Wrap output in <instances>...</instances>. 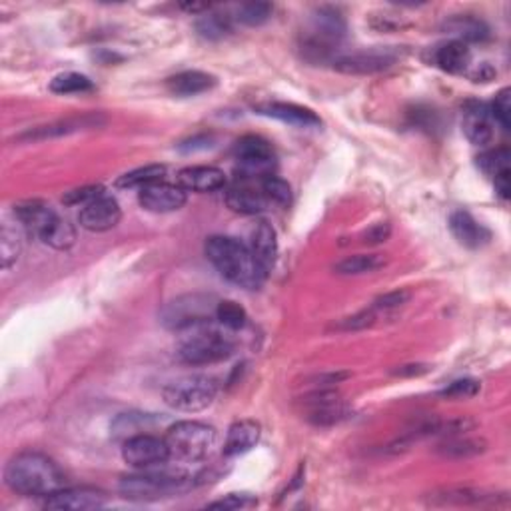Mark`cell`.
I'll return each mask as SVG.
<instances>
[{
  "instance_id": "obj_21",
  "label": "cell",
  "mask_w": 511,
  "mask_h": 511,
  "mask_svg": "<svg viewBox=\"0 0 511 511\" xmlns=\"http://www.w3.org/2000/svg\"><path fill=\"white\" fill-rule=\"evenodd\" d=\"M509 160L511 155L507 148L487 150L482 156H477V166L482 168L489 178H494L496 192L504 200L509 198Z\"/></svg>"
},
{
  "instance_id": "obj_26",
  "label": "cell",
  "mask_w": 511,
  "mask_h": 511,
  "mask_svg": "<svg viewBox=\"0 0 511 511\" xmlns=\"http://www.w3.org/2000/svg\"><path fill=\"white\" fill-rule=\"evenodd\" d=\"M446 33L452 35L454 40L459 43H484L489 38V26L482 18H476L472 15H459L449 18L444 25Z\"/></svg>"
},
{
  "instance_id": "obj_35",
  "label": "cell",
  "mask_w": 511,
  "mask_h": 511,
  "mask_svg": "<svg viewBox=\"0 0 511 511\" xmlns=\"http://www.w3.org/2000/svg\"><path fill=\"white\" fill-rule=\"evenodd\" d=\"M92 88H95L92 80L78 73L58 75L53 83H50V90L56 92V95H78V92H90Z\"/></svg>"
},
{
  "instance_id": "obj_1",
  "label": "cell",
  "mask_w": 511,
  "mask_h": 511,
  "mask_svg": "<svg viewBox=\"0 0 511 511\" xmlns=\"http://www.w3.org/2000/svg\"><path fill=\"white\" fill-rule=\"evenodd\" d=\"M5 482L15 494L48 497L66 487V476L55 459L38 452H23L10 459Z\"/></svg>"
},
{
  "instance_id": "obj_4",
  "label": "cell",
  "mask_w": 511,
  "mask_h": 511,
  "mask_svg": "<svg viewBox=\"0 0 511 511\" xmlns=\"http://www.w3.org/2000/svg\"><path fill=\"white\" fill-rule=\"evenodd\" d=\"M236 352V340L220 330H212L210 324L192 330L178 347V360L188 366H210L228 360Z\"/></svg>"
},
{
  "instance_id": "obj_7",
  "label": "cell",
  "mask_w": 511,
  "mask_h": 511,
  "mask_svg": "<svg viewBox=\"0 0 511 511\" xmlns=\"http://www.w3.org/2000/svg\"><path fill=\"white\" fill-rule=\"evenodd\" d=\"M218 302L206 294H186L166 304L162 324L170 330H196L208 326L216 316Z\"/></svg>"
},
{
  "instance_id": "obj_44",
  "label": "cell",
  "mask_w": 511,
  "mask_h": 511,
  "mask_svg": "<svg viewBox=\"0 0 511 511\" xmlns=\"http://www.w3.org/2000/svg\"><path fill=\"white\" fill-rule=\"evenodd\" d=\"M390 224H376V226H372L370 230H367L364 234V242L367 244H380V242H386L387 238H390Z\"/></svg>"
},
{
  "instance_id": "obj_31",
  "label": "cell",
  "mask_w": 511,
  "mask_h": 511,
  "mask_svg": "<svg viewBox=\"0 0 511 511\" xmlns=\"http://www.w3.org/2000/svg\"><path fill=\"white\" fill-rule=\"evenodd\" d=\"M23 252V240H20V232L13 222L3 224V232H0V258H3V268L8 270L13 268L16 260L20 258Z\"/></svg>"
},
{
  "instance_id": "obj_24",
  "label": "cell",
  "mask_w": 511,
  "mask_h": 511,
  "mask_svg": "<svg viewBox=\"0 0 511 511\" xmlns=\"http://www.w3.org/2000/svg\"><path fill=\"white\" fill-rule=\"evenodd\" d=\"M449 228H452L454 236L464 244L467 248H482L484 244L489 242L492 234L487 232L486 226H482L472 214H467L464 210H457L449 218Z\"/></svg>"
},
{
  "instance_id": "obj_19",
  "label": "cell",
  "mask_w": 511,
  "mask_h": 511,
  "mask_svg": "<svg viewBox=\"0 0 511 511\" xmlns=\"http://www.w3.org/2000/svg\"><path fill=\"white\" fill-rule=\"evenodd\" d=\"M258 112L264 116L276 118L298 128H316L322 125V120L316 112H312L310 108L292 105V102H268V105L258 106Z\"/></svg>"
},
{
  "instance_id": "obj_18",
  "label": "cell",
  "mask_w": 511,
  "mask_h": 511,
  "mask_svg": "<svg viewBox=\"0 0 511 511\" xmlns=\"http://www.w3.org/2000/svg\"><path fill=\"white\" fill-rule=\"evenodd\" d=\"M176 184L186 192H216L226 186V174L214 166H190L178 172Z\"/></svg>"
},
{
  "instance_id": "obj_8",
  "label": "cell",
  "mask_w": 511,
  "mask_h": 511,
  "mask_svg": "<svg viewBox=\"0 0 511 511\" xmlns=\"http://www.w3.org/2000/svg\"><path fill=\"white\" fill-rule=\"evenodd\" d=\"M234 156L238 160L236 172L242 182H262L266 176H272L276 168L274 148L262 136H244L234 145Z\"/></svg>"
},
{
  "instance_id": "obj_40",
  "label": "cell",
  "mask_w": 511,
  "mask_h": 511,
  "mask_svg": "<svg viewBox=\"0 0 511 511\" xmlns=\"http://www.w3.org/2000/svg\"><path fill=\"white\" fill-rule=\"evenodd\" d=\"M477 392H479V382L466 377V380H457L454 384H449L439 396L454 397V400H467V397H474Z\"/></svg>"
},
{
  "instance_id": "obj_15",
  "label": "cell",
  "mask_w": 511,
  "mask_h": 511,
  "mask_svg": "<svg viewBox=\"0 0 511 511\" xmlns=\"http://www.w3.org/2000/svg\"><path fill=\"white\" fill-rule=\"evenodd\" d=\"M105 506H106V496L90 487H65L45 499L46 509H60V511L63 509L85 511V509H98Z\"/></svg>"
},
{
  "instance_id": "obj_17",
  "label": "cell",
  "mask_w": 511,
  "mask_h": 511,
  "mask_svg": "<svg viewBox=\"0 0 511 511\" xmlns=\"http://www.w3.org/2000/svg\"><path fill=\"white\" fill-rule=\"evenodd\" d=\"M248 248L266 272H270L274 268L276 260H278V236H276V230L272 228V224H268L266 220L254 224V228L250 232Z\"/></svg>"
},
{
  "instance_id": "obj_14",
  "label": "cell",
  "mask_w": 511,
  "mask_h": 511,
  "mask_svg": "<svg viewBox=\"0 0 511 511\" xmlns=\"http://www.w3.org/2000/svg\"><path fill=\"white\" fill-rule=\"evenodd\" d=\"M120 218H122L120 204L116 202V198L108 196V194L88 204V206H85L78 214L80 226L88 232H108L118 226Z\"/></svg>"
},
{
  "instance_id": "obj_46",
  "label": "cell",
  "mask_w": 511,
  "mask_h": 511,
  "mask_svg": "<svg viewBox=\"0 0 511 511\" xmlns=\"http://www.w3.org/2000/svg\"><path fill=\"white\" fill-rule=\"evenodd\" d=\"M180 8H182V10H186V13H192V15L206 13V10H210L208 5H194V3H182Z\"/></svg>"
},
{
  "instance_id": "obj_9",
  "label": "cell",
  "mask_w": 511,
  "mask_h": 511,
  "mask_svg": "<svg viewBox=\"0 0 511 511\" xmlns=\"http://www.w3.org/2000/svg\"><path fill=\"white\" fill-rule=\"evenodd\" d=\"M397 50L394 48H370L357 50L332 58V66L344 75H376L390 68L397 60Z\"/></svg>"
},
{
  "instance_id": "obj_30",
  "label": "cell",
  "mask_w": 511,
  "mask_h": 511,
  "mask_svg": "<svg viewBox=\"0 0 511 511\" xmlns=\"http://www.w3.org/2000/svg\"><path fill=\"white\" fill-rule=\"evenodd\" d=\"M166 176V166L165 165H148V166H142L132 170L125 176H120L116 180V186L118 188H146L150 184H156L162 182V178Z\"/></svg>"
},
{
  "instance_id": "obj_12",
  "label": "cell",
  "mask_w": 511,
  "mask_h": 511,
  "mask_svg": "<svg viewBox=\"0 0 511 511\" xmlns=\"http://www.w3.org/2000/svg\"><path fill=\"white\" fill-rule=\"evenodd\" d=\"M304 404L308 406V420L314 426H334L347 417V410L338 392L328 390V387L312 392Z\"/></svg>"
},
{
  "instance_id": "obj_2",
  "label": "cell",
  "mask_w": 511,
  "mask_h": 511,
  "mask_svg": "<svg viewBox=\"0 0 511 511\" xmlns=\"http://www.w3.org/2000/svg\"><path fill=\"white\" fill-rule=\"evenodd\" d=\"M206 258L222 278L240 286L244 290H258L266 280V272L246 244L228 236H212L206 240Z\"/></svg>"
},
{
  "instance_id": "obj_5",
  "label": "cell",
  "mask_w": 511,
  "mask_h": 511,
  "mask_svg": "<svg viewBox=\"0 0 511 511\" xmlns=\"http://www.w3.org/2000/svg\"><path fill=\"white\" fill-rule=\"evenodd\" d=\"M190 477L172 476V474H156L140 469V474H132L120 479V494L132 502H156L186 492L190 487Z\"/></svg>"
},
{
  "instance_id": "obj_23",
  "label": "cell",
  "mask_w": 511,
  "mask_h": 511,
  "mask_svg": "<svg viewBox=\"0 0 511 511\" xmlns=\"http://www.w3.org/2000/svg\"><path fill=\"white\" fill-rule=\"evenodd\" d=\"M434 65L447 75H464L472 65V50L459 40H447L434 50Z\"/></svg>"
},
{
  "instance_id": "obj_27",
  "label": "cell",
  "mask_w": 511,
  "mask_h": 511,
  "mask_svg": "<svg viewBox=\"0 0 511 511\" xmlns=\"http://www.w3.org/2000/svg\"><path fill=\"white\" fill-rule=\"evenodd\" d=\"M497 494H486L479 489H469V487H449L444 492H437L432 496V502L442 504V506H486V504H497L499 502Z\"/></svg>"
},
{
  "instance_id": "obj_11",
  "label": "cell",
  "mask_w": 511,
  "mask_h": 511,
  "mask_svg": "<svg viewBox=\"0 0 511 511\" xmlns=\"http://www.w3.org/2000/svg\"><path fill=\"white\" fill-rule=\"evenodd\" d=\"M15 216H16V222L23 226V230L28 234L30 238H36L43 242L50 234V230H53L60 220L55 208L40 200H28V202L18 204V206L15 208Z\"/></svg>"
},
{
  "instance_id": "obj_29",
  "label": "cell",
  "mask_w": 511,
  "mask_h": 511,
  "mask_svg": "<svg viewBox=\"0 0 511 511\" xmlns=\"http://www.w3.org/2000/svg\"><path fill=\"white\" fill-rule=\"evenodd\" d=\"M386 266V258L380 254H356L347 256L334 266V272L340 276H360V274H372Z\"/></svg>"
},
{
  "instance_id": "obj_3",
  "label": "cell",
  "mask_w": 511,
  "mask_h": 511,
  "mask_svg": "<svg viewBox=\"0 0 511 511\" xmlns=\"http://www.w3.org/2000/svg\"><path fill=\"white\" fill-rule=\"evenodd\" d=\"M165 442L170 457L178 459V462L196 464L212 456L214 447L218 444V434L208 424L178 422L168 429Z\"/></svg>"
},
{
  "instance_id": "obj_16",
  "label": "cell",
  "mask_w": 511,
  "mask_h": 511,
  "mask_svg": "<svg viewBox=\"0 0 511 511\" xmlns=\"http://www.w3.org/2000/svg\"><path fill=\"white\" fill-rule=\"evenodd\" d=\"M462 128L467 140L476 146H486L494 140V118L484 102L472 100L464 106Z\"/></svg>"
},
{
  "instance_id": "obj_10",
  "label": "cell",
  "mask_w": 511,
  "mask_h": 511,
  "mask_svg": "<svg viewBox=\"0 0 511 511\" xmlns=\"http://www.w3.org/2000/svg\"><path fill=\"white\" fill-rule=\"evenodd\" d=\"M125 462L136 469H150L156 466H165L170 459V452L165 439L148 434H136L126 439L122 447Z\"/></svg>"
},
{
  "instance_id": "obj_22",
  "label": "cell",
  "mask_w": 511,
  "mask_h": 511,
  "mask_svg": "<svg viewBox=\"0 0 511 511\" xmlns=\"http://www.w3.org/2000/svg\"><path fill=\"white\" fill-rule=\"evenodd\" d=\"M262 427L254 420H238L228 427L226 442H224V454L228 457H236L250 452L260 442Z\"/></svg>"
},
{
  "instance_id": "obj_39",
  "label": "cell",
  "mask_w": 511,
  "mask_h": 511,
  "mask_svg": "<svg viewBox=\"0 0 511 511\" xmlns=\"http://www.w3.org/2000/svg\"><path fill=\"white\" fill-rule=\"evenodd\" d=\"M489 115L497 122L504 130H509V118H511V90L504 88L497 92L496 100L489 106Z\"/></svg>"
},
{
  "instance_id": "obj_36",
  "label": "cell",
  "mask_w": 511,
  "mask_h": 511,
  "mask_svg": "<svg viewBox=\"0 0 511 511\" xmlns=\"http://www.w3.org/2000/svg\"><path fill=\"white\" fill-rule=\"evenodd\" d=\"M272 10L268 3H244L236 8V18L246 26H260L272 18Z\"/></svg>"
},
{
  "instance_id": "obj_20",
  "label": "cell",
  "mask_w": 511,
  "mask_h": 511,
  "mask_svg": "<svg viewBox=\"0 0 511 511\" xmlns=\"http://www.w3.org/2000/svg\"><path fill=\"white\" fill-rule=\"evenodd\" d=\"M226 204L230 210L244 214V216H256V214H260L270 206L268 198L264 196V192L260 188V182H258V188H254L250 182L236 184V186L228 190Z\"/></svg>"
},
{
  "instance_id": "obj_34",
  "label": "cell",
  "mask_w": 511,
  "mask_h": 511,
  "mask_svg": "<svg viewBox=\"0 0 511 511\" xmlns=\"http://www.w3.org/2000/svg\"><path fill=\"white\" fill-rule=\"evenodd\" d=\"M216 320L226 330H242L248 322V316L240 304L232 302V300H224V302H218V306H216Z\"/></svg>"
},
{
  "instance_id": "obj_45",
  "label": "cell",
  "mask_w": 511,
  "mask_h": 511,
  "mask_svg": "<svg viewBox=\"0 0 511 511\" xmlns=\"http://www.w3.org/2000/svg\"><path fill=\"white\" fill-rule=\"evenodd\" d=\"M210 142H212V138H210V136H194V138H190V140H186V142H182V145H180V150H182V152L206 150L208 146H212Z\"/></svg>"
},
{
  "instance_id": "obj_13",
  "label": "cell",
  "mask_w": 511,
  "mask_h": 511,
  "mask_svg": "<svg viewBox=\"0 0 511 511\" xmlns=\"http://www.w3.org/2000/svg\"><path fill=\"white\" fill-rule=\"evenodd\" d=\"M138 200L142 204V208H146L148 212H156V214L176 212L186 204V190L180 188L178 184L156 182V184H150L146 188H142L138 194Z\"/></svg>"
},
{
  "instance_id": "obj_41",
  "label": "cell",
  "mask_w": 511,
  "mask_h": 511,
  "mask_svg": "<svg viewBox=\"0 0 511 511\" xmlns=\"http://www.w3.org/2000/svg\"><path fill=\"white\" fill-rule=\"evenodd\" d=\"M258 506V499L250 494H228L226 497L218 499V502H212L210 507L214 509H250Z\"/></svg>"
},
{
  "instance_id": "obj_42",
  "label": "cell",
  "mask_w": 511,
  "mask_h": 511,
  "mask_svg": "<svg viewBox=\"0 0 511 511\" xmlns=\"http://www.w3.org/2000/svg\"><path fill=\"white\" fill-rule=\"evenodd\" d=\"M407 300H410V292L396 290V292L380 296V298L374 302V308L380 312V314H386V312H392V310L402 308L404 304H407Z\"/></svg>"
},
{
  "instance_id": "obj_28",
  "label": "cell",
  "mask_w": 511,
  "mask_h": 511,
  "mask_svg": "<svg viewBox=\"0 0 511 511\" xmlns=\"http://www.w3.org/2000/svg\"><path fill=\"white\" fill-rule=\"evenodd\" d=\"M486 452V442L477 437H462V434L447 436L442 444L437 446V454L452 459H466Z\"/></svg>"
},
{
  "instance_id": "obj_38",
  "label": "cell",
  "mask_w": 511,
  "mask_h": 511,
  "mask_svg": "<svg viewBox=\"0 0 511 511\" xmlns=\"http://www.w3.org/2000/svg\"><path fill=\"white\" fill-rule=\"evenodd\" d=\"M105 188L100 186V184H92V186H83V188H76V190H70L63 196V202L66 206H88L95 200H98L100 196H105Z\"/></svg>"
},
{
  "instance_id": "obj_33",
  "label": "cell",
  "mask_w": 511,
  "mask_h": 511,
  "mask_svg": "<svg viewBox=\"0 0 511 511\" xmlns=\"http://www.w3.org/2000/svg\"><path fill=\"white\" fill-rule=\"evenodd\" d=\"M260 188L264 192V196L268 198L270 204H276V206H290L292 204V188H290V184L286 182L284 178L280 176H276V174H272V176H266L262 182H260Z\"/></svg>"
},
{
  "instance_id": "obj_37",
  "label": "cell",
  "mask_w": 511,
  "mask_h": 511,
  "mask_svg": "<svg viewBox=\"0 0 511 511\" xmlns=\"http://www.w3.org/2000/svg\"><path fill=\"white\" fill-rule=\"evenodd\" d=\"M45 244L50 248H55V250L73 248L76 244V230L68 220L60 218L56 226L50 230V234L45 238Z\"/></svg>"
},
{
  "instance_id": "obj_32",
  "label": "cell",
  "mask_w": 511,
  "mask_h": 511,
  "mask_svg": "<svg viewBox=\"0 0 511 511\" xmlns=\"http://www.w3.org/2000/svg\"><path fill=\"white\" fill-rule=\"evenodd\" d=\"M196 30L206 40H222L232 33V18L220 13H208L198 20Z\"/></svg>"
},
{
  "instance_id": "obj_6",
  "label": "cell",
  "mask_w": 511,
  "mask_h": 511,
  "mask_svg": "<svg viewBox=\"0 0 511 511\" xmlns=\"http://www.w3.org/2000/svg\"><path fill=\"white\" fill-rule=\"evenodd\" d=\"M218 396V382L210 376H186L180 380L170 382L165 390H162V397L165 404L170 406L172 410L178 412H202L206 410Z\"/></svg>"
},
{
  "instance_id": "obj_25",
  "label": "cell",
  "mask_w": 511,
  "mask_h": 511,
  "mask_svg": "<svg viewBox=\"0 0 511 511\" xmlns=\"http://www.w3.org/2000/svg\"><path fill=\"white\" fill-rule=\"evenodd\" d=\"M216 86V78L208 73H200V70H186L166 80V88L174 96H196L202 92H208Z\"/></svg>"
},
{
  "instance_id": "obj_43",
  "label": "cell",
  "mask_w": 511,
  "mask_h": 511,
  "mask_svg": "<svg viewBox=\"0 0 511 511\" xmlns=\"http://www.w3.org/2000/svg\"><path fill=\"white\" fill-rule=\"evenodd\" d=\"M380 318V312H377L374 306L372 308H367L360 314H356L352 316V318H347L342 322L340 326V330H346V332H350V330H364V328H370V326L376 324V320Z\"/></svg>"
}]
</instances>
